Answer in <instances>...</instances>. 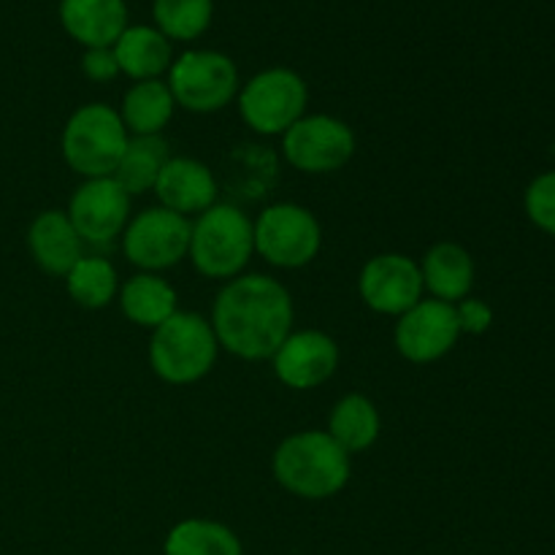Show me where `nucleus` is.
<instances>
[{
  "instance_id": "5",
  "label": "nucleus",
  "mask_w": 555,
  "mask_h": 555,
  "mask_svg": "<svg viewBox=\"0 0 555 555\" xmlns=\"http://www.w3.org/2000/svg\"><path fill=\"white\" fill-rule=\"evenodd\" d=\"M128 141L130 133L117 108L108 103H85L65 122L60 152L70 171L81 179H101L114 177Z\"/></svg>"
},
{
  "instance_id": "19",
  "label": "nucleus",
  "mask_w": 555,
  "mask_h": 555,
  "mask_svg": "<svg viewBox=\"0 0 555 555\" xmlns=\"http://www.w3.org/2000/svg\"><path fill=\"white\" fill-rule=\"evenodd\" d=\"M119 309L139 328L155 331L179 312V296L168 280L150 271H139L119 285Z\"/></svg>"
},
{
  "instance_id": "1",
  "label": "nucleus",
  "mask_w": 555,
  "mask_h": 555,
  "mask_svg": "<svg viewBox=\"0 0 555 555\" xmlns=\"http://www.w3.org/2000/svg\"><path fill=\"white\" fill-rule=\"evenodd\" d=\"M291 291L269 274H242L225 282L211 307V331L220 350L242 361H271L293 331Z\"/></svg>"
},
{
  "instance_id": "13",
  "label": "nucleus",
  "mask_w": 555,
  "mask_h": 555,
  "mask_svg": "<svg viewBox=\"0 0 555 555\" xmlns=\"http://www.w3.org/2000/svg\"><path fill=\"white\" fill-rule=\"evenodd\" d=\"M358 293L372 312L401 318L417 301L426 298L421 263L401 253L374 255L363 263L361 274H358Z\"/></svg>"
},
{
  "instance_id": "29",
  "label": "nucleus",
  "mask_w": 555,
  "mask_h": 555,
  "mask_svg": "<svg viewBox=\"0 0 555 555\" xmlns=\"http://www.w3.org/2000/svg\"><path fill=\"white\" fill-rule=\"evenodd\" d=\"M81 70L87 74V79L92 81H112L119 74L117 57H114V49H87L85 57H81Z\"/></svg>"
},
{
  "instance_id": "24",
  "label": "nucleus",
  "mask_w": 555,
  "mask_h": 555,
  "mask_svg": "<svg viewBox=\"0 0 555 555\" xmlns=\"http://www.w3.org/2000/svg\"><path fill=\"white\" fill-rule=\"evenodd\" d=\"M163 555H244L236 531L220 520H179L163 542Z\"/></svg>"
},
{
  "instance_id": "9",
  "label": "nucleus",
  "mask_w": 555,
  "mask_h": 555,
  "mask_svg": "<svg viewBox=\"0 0 555 555\" xmlns=\"http://www.w3.org/2000/svg\"><path fill=\"white\" fill-rule=\"evenodd\" d=\"M356 130L331 114H304L285 135L282 155L296 171L320 177L341 171L356 155Z\"/></svg>"
},
{
  "instance_id": "6",
  "label": "nucleus",
  "mask_w": 555,
  "mask_h": 555,
  "mask_svg": "<svg viewBox=\"0 0 555 555\" xmlns=\"http://www.w3.org/2000/svg\"><path fill=\"white\" fill-rule=\"evenodd\" d=\"M255 255L274 269H304L323 247L320 220L301 204H271L253 220Z\"/></svg>"
},
{
  "instance_id": "27",
  "label": "nucleus",
  "mask_w": 555,
  "mask_h": 555,
  "mask_svg": "<svg viewBox=\"0 0 555 555\" xmlns=\"http://www.w3.org/2000/svg\"><path fill=\"white\" fill-rule=\"evenodd\" d=\"M526 211L531 222L555 236V171L542 173L526 190Z\"/></svg>"
},
{
  "instance_id": "10",
  "label": "nucleus",
  "mask_w": 555,
  "mask_h": 555,
  "mask_svg": "<svg viewBox=\"0 0 555 555\" xmlns=\"http://www.w3.org/2000/svg\"><path fill=\"white\" fill-rule=\"evenodd\" d=\"M122 253L139 271L160 274L173 269L190 253V220L166 206H150L130 217L122 233Z\"/></svg>"
},
{
  "instance_id": "18",
  "label": "nucleus",
  "mask_w": 555,
  "mask_h": 555,
  "mask_svg": "<svg viewBox=\"0 0 555 555\" xmlns=\"http://www.w3.org/2000/svg\"><path fill=\"white\" fill-rule=\"evenodd\" d=\"M421 276L428 298L459 304L469 298L472 285H475V260L461 244L437 242L423 255Z\"/></svg>"
},
{
  "instance_id": "28",
  "label": "nucleus",
  "mask_w": 555,
  "mask_h": 555,
  "mask_svg": "<svg viewBox=\"0 0 555 555\" xmlns=\"http://www.w3.org/2000/svg\"><path fill=\"white\" fill-rule=\"evenodd\" d=\"M455 314H459L461 334H486L493 323V309L480 298H464L455 304Z\"/></svg>"
},
{
  "instance_id": "22",
  "label": "nucleus",
  "mask_w": 555,
  "mask_h": 555,
  "mask_svg": "<svg viewBox=\"0 0 555 555\" xmlns=\"http://www.w3.org/2000/svg\"><path fill=\"white\" fill-rule=\"evenodd\" d=\"M177 112L171 90L163 79L135 81L122 98L119 119L130 135H163L166 125Z\"/></svg>"
},
{
  "instance_id": "26",
  "label": "nucleus",
  "mask_w": 555,
  "mask_h": 555,
  "mask_svg": "<svg viewBox=\"0 0 555 555\" xmlns=\"http://www.w3.org/2000/svg\"><path fill=\"white\" fill-rule=\"evenodd\" d=\"M211 0H155L157 30L168 41H193L209 27Z\"/></svg>"
},
{
  "instance_id": "14",
  "label": "nucleus",
  "mask_w": 555,
  "mask_h": 555,
  "mask_svg": "<svg viewBox=\"0 0 555 555\" xmlns=\"http://www.w3.org/2000/svg\"><path fill=\"white\" fill-rule=\"evenodd\" d=\"M339 345L318 328L291 331L271 356L276 379L291 390H314L328 383L339 369Z\"/></svg>"
},
{
  "instance_id": "12",
  "label": "nucleus",
  "mask_w": 555,
  "mask_h": 555,
  "mask_svg": "<svg viewBox=\"0 0 555 555\" xmlns=\"http://www.w3.org/2000/svg\"><path fill=\"white\" fill-rule=\"evenodd\" d=\"M461 339L459 314L455 304L437 301V298H423L410 312L396 318L393 345L404 361L426 366L448 356Z\"/></svg>"
},
{
  "instance_id": "8",
  "label": "nucleus",
  "mask_w": 555,
  "mask_h": 555,
  "mask_svg": "<svg viewBox=\"0 0 555 555\" xmlns=\"http://www.w3.org/2000/svg\"><path fill=\"white\" fill-rule=\"evenodd\" d=\"M168 90L177 106L193 114H215L231 106L238 95V70L222 52H184L168 68Z\"/></svg>"
},
{
  "instance_id": "2",
  "label": "nucleus",
  "mask_w": 555,
  "mask_h": 555,
  "mask_svg": "<svg viewBox=\"0 0 555 555\" xmlns=\"http://www.w3.org/2000/svg\"><path fill=\"white\" fill-rule=\"evenodd\" d=\"M271 475L293 496L323 502L347 488L352 455L341 450L328 431L307 428L282 439L271 455Z\"/></svg>"
},
{
  "instance_id": "17",
  "label": "nucleus",
  "mask_w": 555,
  "mask_h": 555,
  "mask_svg": "<svg viewBox=\"0 0 555 555\" xmlns=\"http://www.w3.org/2000/svg\"><path fill=\"white\" fill-rule=\"evenodd\" d=\"M60 22L87 49H106L128 27V9L125 0H63Z\"/></svg>"
},
{
  "instance_id": "20",
  "label": "nucleus",
  "mask_w": 555,
  "mask_h": 555,
  "mask_svg": "<svg viewBox=\"0 0 555 555\" xmlns=\"http://www.w3.org/2000/svg\"><path fill=\"white\" fill-rule=\"evenodd\" d=\"M112 49L114 57H117L119 74L130 76L135 81L160 79L173 63L171 41L155 27H125V33Z\"/></svg>"
},
{
  "instance_id": "4",
  "label": "nucleus",
  "mask_w": 555,
  "mask_h": 555,
  "mask_svg": "<svg viewBox=\"0 0 555 555\" xmlns=\"http://www.w3.org/2000/svg\"><path fill=\"white\" fill-rule=\"evenodd\" d=\"M220 345L211 331L209 318L198 312H182L166 320L152 331L150 366L157 379L166 385L201 383L215 369Z\"/></svg>"
},
{
  "instance_id": "3",
  "label": "nucleus",
  "mask_w": 555,
  "mask_h": 555,
  "mask_svg": "<svg viewBox=\"0 0 555 555\" xmlns=\"http://www.w3.org/2000/svg\"><path fill=\"white\" fill-rule=\"evenodd\" d=\"M190 263L206 280L231 282L255 258V228L233 204H215L190 220Z\"/></svg>"
},
{
  "instance_id": "25",
  "label": "nucleus",
  "mask_w": 555,
  "mask_h": 555,
  "mask_svg": "<svg viewBox=\"0 0 555 555\" xmlns=\"http://www.w3.org/2000/svg\"><path fill=\"white\" fill-rule=\"evenodd\" d=\"M70 301L81 309H106L119 296V274L101 255H81L79 263L63 276Z\"/></svg>"
},
{
  "instance_id": "21",
  "label": "nucleus",
  "mask_w": 555,
  "mask_h": 555,
  "mask_svg": "<svg viewBox=\"0 0 555 555\" xmlns=\"http://www.w3.org/2000/svg\"><path fill=\"white\" fill-rule=\"evenodd\" d=\"M325 431L350 455L366 453L377 444L379 431H383V417H379L377 404L369 396L347 393L331 410Z\"/></svg>"
},
{
  "instance_id": "7",
  "label": "nucleus",
  "mask_w": 555,
  "mask_h": 555,
  "mask_svg": "<svg viewBox=\"0 0 555 555\" xmlns=\"http://www.w3.org/2000/svg\"><path fill=\"white\" fill-rule=\"evenodd\" d=\"M238 114L258 135H285L307 114V81L291 68H269L238 87Z\"/></svg>"
},
{
  "instance_id": "15",
  "label": "nucleus",
  "mask_w": 555,
  "mask_h": 555,
  "mask_svg": "<svg viewBox=\"0 0 555 555\" xmlns=\"http://www.w3.org/2000/svg\"><path fill=\"white\" fill-rule=\"evenodd\" d=\"M152 193H155L157 206H166L190 220L217 204L220 188L206 163L195 157H168Z\"/></svg>"
},
{
  "instance_id": "11",
  "label": "nucleus",
  "mask_w": 555,
  "mask_h": 555,
  "mask_svg": "<svg viewBox=\"0 0 555 555\" xmlns=\"http://www.w3.org/2000/svg\"><path fill=\"white\" fill-rule=\"evenodd\" d=\"M130 201L133 198L114 177L85 179L70 195L65 215L81 242L92 244V247H106V244L122 238L125 228L133 217Z\"/></svg>"
},
{
  "instance_id": "23",
  "label": "nucleus",
  "mask_w": 555,
  "mask_h": 555,
  "mask_svg": "<svg viewBox=\"0 0 555 555\" xmlns=\"http://www.w3.org/2000/svg\"><path fill=\"white\" fill-rule=\"evenodd\" d=\"M168 157H171V152H168V141L163 135H130L114 179L122 184L130 198L152 193Z\"/></svg>"
},
{
  "instance_id": "16",
  "label": "nucleus",
  "mask_w": 555,
  "mask_h": 555,
  "mask_svg": "<svg viewBox=\"0 0 555 555\" xmlns=\"http://www.w3.org/2000/svg\"><path fill=\"white\" fill-rule=\"evenodd\" d=\"M27 247L38 269L52 276H65L79 258L85 255V242L76 228L70 225L68 215L60 209H47L30 222L27 231Z\"/></svg>"
}]
</instances>
